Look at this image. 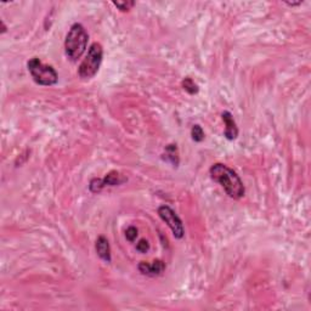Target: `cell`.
Here are the masks:
<instances>
[{
  "mask_svg": "<svg viewBox=\"0 0 311 311\" xmlns=\"http://www.w3.org/2000/svg\"><path fill=\"white\" fill-rule=\"evenodd\" d=\"M209 174L215 183L224 188L225 193L233 199H240L245 196V186L237 173L222 163H215L209 169Z\"/></svg>",
  "mask_w": 311,
  "mask_h": 311,
  "instance_id": "1",
  "label": "cell"
},
{
  "mask_svg": "<svg viewBox=\"0 0 311 311\" xmlns=\"http://www.w3.org/2000/svg\"><path fill=\"white\" fill-rule=\"evenodd\" d=\"M88 39H89V35L80 23H74L69 28L66 35V40H64V51H66L67 58L72 62L78 61L85 53Z\"/></svg>",
  "mask_w": 311,
  "mask_h": 311,
  "instance_id": "2",
  "label": "cell"
},
{
  "mask_svg": "<svg viewBox=\"0 0 311 311\" xmlns=\"http://www.w3.org/2000/svg\"><path fill=\"white\" fill-rule=\"evenodd\" d=\"M31 77L41 87H51L59 82V74L53 66L44 64L38 58H32L27 62Z\"/></svg>",
  "mask_w": 311,
  "mask_h": 311,
  "instance_id": "3",
  "label": "cell"
},
{
  "mask_svg": "<svg viewBox=\"0 0 311 311\" xmlns=\"http://www.w3.org/2000/svg\"><path fill=\"white\" fill-rule=\"evenodd\" d=\"M103 58V49L102 45L98 43H93L88 50L87 56L80 63L78 68V76L82 79H92L95 77L100 69L101 62Z\"/></svg>",
  "mask_w": 311,
  "mask_h": 311,
  "instance_id": "4",
  "label": "cell"
},
{
  "mask_svg": "<svg viewBox=\"0 0 311 311\" xmlns=\"http://www.w3.org/2000/svg\"><path fill=\"white\" fill-rule=\"evenodd\" d=\"M158 215H159L160 219L168 225V227L172 230L175 238L181 240V238L185 236V229H184L183 221H181V219L178 217V214H176L169 206H160L159 208H158Z\"/></svg>",
  "mask_w": 311,
  "mask_h": 311,
  "instance_id": "5",
  "label": "cell"
},
{
  "mask_svg": "<svg viewBox=\"0 0 311 311\" xmlns=\"http://www.w3.org/2000/svg\"><path fill=\"white\" fill-rule=\"evenodd\" d=\"M139 271L141 272L145 276H150V277H156L162 275L165 270V264L163 263L162 260L157 259V260H154L152 263H147V261H141L139 264Z\"/></svg>",
  "mask_w": 311,
  "mask_h": 311,
  "instance_id": "6",
  "label": "cell"
},
{
  "mask_svg": "<svg viewBox=\"0 0 311 311\" xmlns=\"http://www.w3.org/2000/svg\"><path fill=\"white\" fill-rule=\"evenodd\" d=\"M221 118H222V122H224V124H225L224 136L226 137L227 140H230V141H233V140L237 139L238 128H237V124H236L235 119H233L231 113H230L229 111H225V112H222Z\"/></svg>",
  "mask_w": 311,
  "mask_h": 311,
  "instance_id": "7",
  "label": "cell"
},
{
  "mask_svg": "<svg viewBox=\"0 0 311 311\" xmlns=\"http://www.w3.org/2000/svg\"><path fill=\"white\" fill-rule=\"evenodd\" d=\"M95 250L101 260L105 263H111L112 261V254H111L110 242L105 236H98L96 242H95Z\"/></svg>",
  "mask_w": 311,
  "mask_h": 311,
  "instance_id": "8",
  "label": "cell"
},
{
  "mask_svg": "<svg viewBox=\"0 0 311 311\" xmlns=\"http://www.w3.org/2000/svg\"><path fill=\"white\" fill-rule=\"evenodd\" d=\"M126 178H124L121 173L118 172H110L105 178L102 179V185L103 188L107 187V186H117V185H121V184L125 183Z\"/></svg>",
  "mask_w": 311,
  "mask_h": 311,
  "instance_id": "9",
  "label": "cell"
},
{
  "mask_svg": "<svg viewBox=\"0 0 311 311\" xmlns=\"http://www.w3.org/2000/svg\"><path fill=\"white\" fill-rule=\"evenodd\" d=\"M165 156L167 160H169L174 167L179 164V156H178V147L176 145H168L165 147Z\"/></svg>",
  "mask_w": 311,
  "mask_h": 311,
  "instance_id": "10",
  "label": "cell"
},
{
  "mask_svg": "<svg viewBox=\"0 0 311 311\" xmlns=\"http://www.w3.org/2000/svg\"><path fill=\"white\" fill-rule=\"evenodd\" d=\"M181 84H183V88H184V90H185L186 93H188V94L190 95H194V94H197V93H198V85L196 84V83L193 82V79L192 78H190V77H187V78H185V79L183 80V83H181Z\"/></svg>",
  "mask_w": 311,
  "mask_h": 311,
  "instance_id": "11",
  "label": "cell"
},
{
  "mask_svg": "<svg viewBox=\"0 0 311 311\" xmlns=\"http://www.w3.org/2000/svg\"><path fill=\"white\" fill-rule=\"evenodd\" d=\"M191 137L194 142H202L204 140V131L199 124H194L191 129Z\"/></svg>",
  "mask_w": 311,
  "mask_h": 311,
  "instance_id": "12",
  "label": "cell"
},
{
  "mask_svg": "<svg viewBox=\"0 0 311 311\" xmlns=\"http://www.w3.org/2000/svg\"><path fill=\"white\" fill-rule=\"evenodd\" d=\"M90 191L93 193H98L103 190V185H102V179H98L95 178L90 181V185H89Z\"/></svg>",
  "mask_w": 311,
  "mask_h": 311,
  "instance_id": "13",
  "label": "cell"
},
{
  "mask_svg": "<svg viewBox=\"0 0 311 311\" xmlns=\"http://www.w3.org/2000/svg\"><path fill=\"white\" fill-rule=\"evenodd\" d=\"M137 235H139V231L135 226H129L128 229L125 230V238L129 241V242H134L136 240Z\"/></svg>",
  "mask_w": 311,
  "mask_h": 311,
  "instance_id": "14",
  "label": "cell"
},
{
  "mask_svg": "<svg viewBox=\"0 0 311 311\" xmlns=\"http://www.w3.org/2000/svg\"><path fill=\"white\" fill-rule=\"evenodd\" d=\"M113 5H115L116 7H118L121 11H129V10L135 5V2L134 1H122V2L113 1Z\"/></svg>",
  "mask_w": 311,
  "mask_h": 311,
  "instance_id": "15",
  "label": "cell"
},
{
  "mask_svg": "<svg viewBox=\"0 0 311 311\" xmlns=\"http://www.w3.org/2000/svg\"><path fill=\"white\" fill-rule=\"evenodd\" d=\"M136 250L139 253H146L150 250V242L145 238L140 240L139 242L136 243Z\"/></svg>",
  "mask_w": 311,
  "mask_h": 311,
  "instance_id": "16",
  "label": "cell"
}]
</instances>
